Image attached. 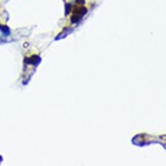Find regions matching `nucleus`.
<instances>
[{"mask_svg": "<svg viewBox=\"0 0 166 166\" xmlns=\"http://www.w3.org/2000/svg\"><path fill=\"white\" fill-rule=\"evenodd\" d=\"M86 12H87V9L85 8V7H83V6L76 7V8L74 9L73 15H72V18H71L72 23H77V22H79L80 18H81L82 15H84L85 14H86Z\"/></svg>", "mask_w": 166, "mask_h": 166, "instance_id": "1", "label": "nucleus"}, {"mask_svg": "<svg viewBox=\"0 0 166 166\" xmlns=\"http://www.w3.org/2000/svg\"><path fill=\"white\" fill-rule=\"evenodd\" d=\"M26 62H29L28 64H33V65H35V66H37L40 62V59L38 58L37 56H32V58H30L29 59H26Z\"/></svg>", "mask_w": 166, "mask_h": 166, "instance_id": "2", "label": "nucleus"}, {"mask_svg": "<svg viewBox=\"0 0 166 166\" xmlns=\"http://www.w3.org/2000/svg\"><path fill=\"white\" fill-rule=\"evenodd\" d=\"M0 30H1V32L3 33L4 35H6V36L10 34L9 28L7 27V26H5V25H0Z\"/></svg>", "mask_w": 166, "mask_h": 166, "instance_id": "3", "label": "nucleus"}, {"mask_svg": "<svg viewBox=\"0 0 166 166\" xmlns=\"http://www.w3.org/2000/svg\"><path fill=\"white\" fill-rule=\"evenodd\" d=\"M70 7H71V4H67L66 5V14H68L70 12Z\"/></svg>", "mask_w": 166, "mask_h": 166, "instance_id": "4", "label": "nucleus"}, {"mask_svg": "<svg viewBox=\"0 0 166 166\" xmlns=\"http://www.w3.org/2000/svg\"><path fill=\"white\" fill-rule=\"evenodd\" d=\"M76 3L77 4H81V5H83L85 3V0H76Z\"/></svg>", "mask_w": 166, "mask_h": 166, "instance_id": "5", "label": "nucleus"}, {"mask_svg": "<svg viewBox=\"0 0 166 166\" xmlns=\"http://www.w3.org/2000/svg\"><path fill=\"white\" fill-rule=\"evenodd\" d=\"M1 161H2V157L0 156V162H1Z\"/></svg>", "mask_w": 166, "mask_h": 166, "instance_id": "6", "label": "nucleus"}]
</instances>
